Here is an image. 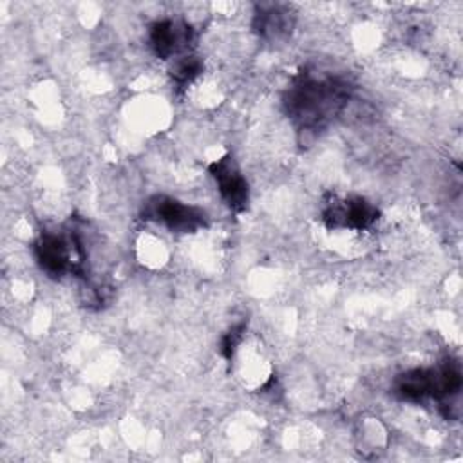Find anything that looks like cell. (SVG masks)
<instances>
[{
	"label": "cell",
	"mask_w": 463,
	"mask_h": 463,
	"mask_svg": "<svg viewBox=\"0 0 463 463\" xmlns=\"http://www.w3.org/2000/svg\"><path fill=\"white\" fill-rule=\"evenodd\" d=\"M349 96V87L333 76L300 74L288 89L284 105L304 130H315L335 116Z\"/></svg>",
	"instance_id": "cell-1"
},
{
	"label": "cell",
	"mask_w": 463,
	"mask_h": 463,
	"mask_svg": "<svg viewBox=\"0 0 463 463\" xmlns=\"http://www.w3.org/2000/svg\"><path fill=\"white\" fill-rule=\"evenodd\" d=\"M461 389V373L456 364H443L430 369H412L396 380V392L411 402L427 398H450Z\"/></svg>",
	"instance_id": "cell-2"
},
{
	"label": "cell",
	"mask_w": 463,
	"mask_h": 463,
	"mask_svg": "<svg viewBox=\"0 0 463 463\" xmlns=\"http://www.w3.org/2000/svg\"><path fill=\"white\" fill-rule=\"evenodd\" d=\"M143 213L146 219L157 221V222L165 224L168 230L181 232V233L195 232L206 221V215L203 210H199L195 206H188L181 201H175V199L165 197V195L152 197L146 203Z\"/></svg>",
	"instance_id": "cell-3"
},
{
	"label": "cell",
	"mask_w": 463,
	"mask_h": 463,
	"mask_svg": "<svg viewBox=\"0 0 463 463\" xmlns=\"http://www.w3.org/2000/svg\"><path fill=\"white\" fill-rule=\"evenodd\" d=\"M324 219L331 228L365 230L378 219V210L362 197H351L333 203L324 212Z\"/></svg>",
	"instance_id": "cell-4"
},
{
	"label": "cell",
	"mask_w": 463,
	"mask_h": 463,
	"mask_svg": "<svg viewBox=\"0 0 463 463\" xmlns=\"http://www.w3.org/2000/svg\"><path fill=\"white\" fill-rule=\"evenodd\" d=\"M210 172L226 204L235 212L244 210L248 204V184H246V179L241 175L233 159L230 156L217 159L215 163L210 165Z\"/></svg>",
	"instance_id": "cell-5"
},
{
	"label": "cell",
	"mask_w": 463,
	"mask_h": 463,
	"mask_svg": "<svg viewBox=\"0 0 463 463\" xmlns=\"http://www.w3.org/2000/svg\"><path fill=\"white\" fill-rule=\"evenodd\" d=\"M150 42L157 56L170 58L192 42V27L183 22L161 20L152 25Z\"/></svg>",
	"instance_id": "cell-6"
},
{
	"label": "cell",
	"mask_w": 463,
	"mask_h": 463,
	"mask_svg": "<svg viewBox=\"0 0 463 463\" xmlns=\"http://www.w3.org/2000/svg\"><path fill=\"white\" fill-rule=\"evenodd\" d=\"M36 259L42 269L52 277H60L72 269V255L69 244L52 233L42 235L36 242Z\"/></svg>",
	"instance_id": "cell-7"
},
{
	"label": "cell",
	"mask_w": 463,
	"mask_h": 463,
	"mask_svg": "<svg viewBox=\"0 0 463 463\" xmlns=\"http://www.w3.org/2000/svg\"><path fill=\"white\" fill-rule=\"evenodd\" d=\"M288 27L286 13L280 11L275 5H269L268 9H260L255 16V29L264 38H277L280 36Z\"/></svg>",
	"instance_id": "cell-8"
},
{
	"label": "cell",
	"mask_w": 463,
	"mask_h": 463,
	"mask_svg": "<svg viewBox=\"0 0 463 463\" xmlns=\"http://www.w3.org/2000/svg\"><path fill=\"white\" fill-rule=\"evenodd\" d=\"M203 65L199 60H195L194 56H184L181 58L175 67L172 69V78L179 83V85H186L190 83L194 78L199 76Z\"/></svg>",
	"instance_id": "cell-9"
},
{
	"label": "cell",
	"mask_w": 463,
	"mask_h": 463,
	"mask_svg": "<svg viewBox=\"0 0 463 463\" xmlns=\"http://www.w3.org/2000/svg\"><path fill=\"white\" fill-rule=\"evenodd\" d=\"M242 333H244V324H239V326H233L226 335H224V338H222V347H221V351H222V354L226 356V358H232L233 356V353H235V349H237V345H239V342H241V338H242Z\"/></svg>",
	"instance_id": "cell-10"
}]
</instances>
